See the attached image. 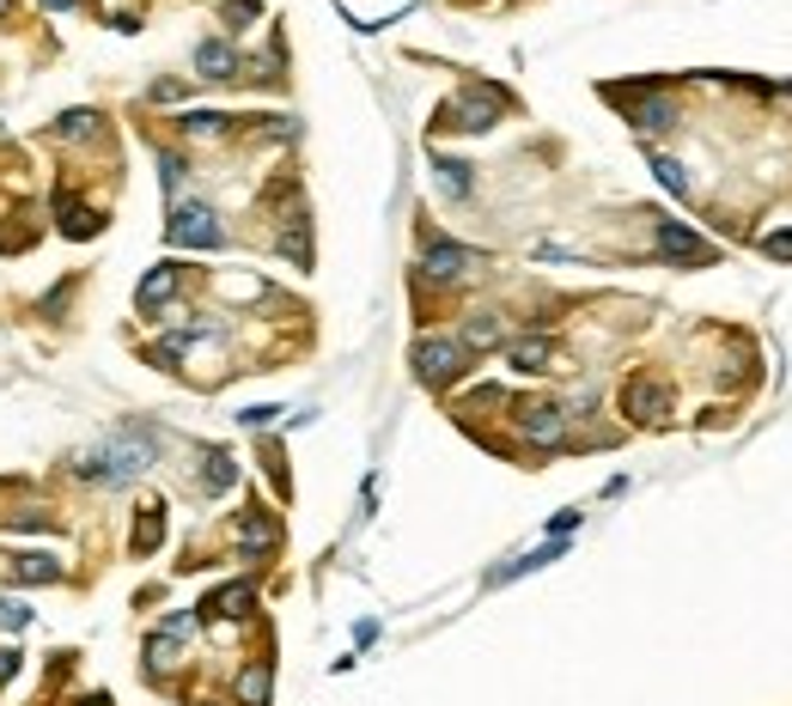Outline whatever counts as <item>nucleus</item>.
<instances>
[{
    "mask_svg": "<svg viewBox=\"0 0 792 706\" xmlns=\"http://www.w3.org/2000/svg\"><path fill=\"white\" fill-rule=\"evenodd\" d=\"M159 457V432L153 427H140V420H128L123 432H110L98 451H86V457L74 463V476L79 481H92V488H123V481L147 476Z\"/></svg>",
    "mask_w": 792,
    "mask_h": 706,
    "instance_id": "1",
    "label": "nucleus"
},
{
    "mask_svg": "<svg viewBox=\"0 0 792 706\" xmlns=\"http://www.w3.org/2000/svg\"><path fill=\"white\" fill-rule=\"evenodd\" d=\"M464 366H469V348H464V341H451V336H420V341H415V371H420V384L445 390Z\"/></svg>",
    "mask_w": 792,
    "mask_h": 706,
    "instance_id": "2",
    "label": "nucleus"
},
{
    "mask_svg": "<svg viewBox=\"0 0 792 706\" xmlns=\"http://www.w3.org/2000/svg\"><path fill=\"white\" fill-rule=\"evenodd\" d=\"M165 238L184 250H219L226 244V231H219L214 207H202V201H184V207H172V226H165Z\"/></svg>",
    "mask_w": 792,
    "mask_h": 706,
    "instance_id": "3",
    "label": "nucleus"
},
{
    "mask_svg": "<svg viewBox=\"0 0 792 706\" xmlns=\"http://www.w3.org/2000/svg\"><path fill=\"white\" fill-rule=\"evenodd\" d=\"M500 110H506V92H500V86H469V92L445 110V128H469V135H482V128L500 123Z\"/></svg>",
    "mask_w": 792,
    "mask_h": 706,
    "instance_id": "4",
    "label": "nucleus"
},
{
    "mask_svg": "<svg viewBox=\"0 0 792 706\" xmlns=\"http://www.w3.org/2000/svg\"><path fill=\"white\" fill-rule=\"evenodd\" d=\"M658 256H665V262H677V268H714V256H719V250L707 244V238H695L689 226L665 219V226H658Z\"/></svg>",
    "mask_w": 792,
    "mask_h": 706,
    "instance_id": "5",
    "label": "nucleus"
},
{
    "mask_svg": "<svg viewBox=\"0 0 792 706\" xmlns=\"http://www.w3.org/2000/svg\"><path fill=\"white\" fill-rule=\"evenodd\" d=\"M621 415H634L640 427H658L670 415V390L658 378H628L621 384Z\"/></svg>",
    "mask_w": 792,
    "mask_h": 706,
    "instance_id": "6",
    "label": "nucleus"
},
{
    "mask_svg": "<svg viewBox=\"0 0 792 706\" xmlns=\"http://www.w3.org/2000/svg\"><path fill=\"white\" fill-rule=\"evenodd\" d=\"M609 98L628 104V123H634L640 135H665V128H677V104H670V98H653V92L640 98V92H621V86Z\"/></svg>",
    "mask_w": 792,
    "mask_h": 706,
    "instance_id": "7",
    "label": "nucleus"
},
{
    "mask_svg": "<svg viewBox=\"0 0 792 706\" xmlns=\"http://www.w3.org/2000/svg\"><path fill=\"white\" fill-rule=\"evenodd\" d=\"M518 432H525L530 445H561V439H567V415H561L555 402H525V408H518Z\"/></svg>",
    "mask_w": 792,
    "mask_h": 706,
    "instance_id": "8",
    "label": "nucleus"
},
{
    "mask_svg": "<svg viewBox=\"0 0 792 706\" xmlns=\"http://www.w3.org/2000/svg\"><path fill=\"white\" fill-rule=\"evenodd\" d=\"M476 262H482L476 250L451 244V238H433V244H427V256H420V268H427V280H464Z\"/></svg>",
    "mask_w": 792,
    "mask_h": 706,
    "instance_id": "9",
    "label": "nucleus"
},
{
    "mask_svg": "<svg viewBox=\"0 0 792 706\" xmlns=\"http://www.w3.org/2000/svg\"><path fill=\"white\" fill-rule=\"evenodd\" d=\"M506 366H513V371H555V341H549V336L506 341Z\"/></svg>",
    "mask_w": 792,
    "mask_h": 706,
    "instance_id": "10",
    "label": "nucleus"
},
{
    "mask_svg": "<svg viewBox=\"0 0 792 706\" xmlns=\"http://www.w3.org/2000/svg\"><path fill=\"white\" fill-rule=\"evenodd\" d=\"M268 549H275V518L250 506L244 524H238V554H244V560H263Z\"/></svg>",
    "mask_w": 792,
    "mask_h": 706,
    "instance_id": "11",
    "label": "nucleus"
},
{
    "mask_svg": "<svg viewBox=\"0 0 792 706\" xmlns=\"http://www.w3.org/2000/svg\"><path fill=\"white\" fill-rule=\"evenodd\" d=\"M177 287H184V268H177V262H159L153 275L140 280V292H135V305H140V311H159V305H165V299H172Z\"/></svg>",
    "mask_w": 792,
    "mask_h": 706,
    "instance_id": "12",
    "label": "nucleus"
},
{
    "mask_svg": "<svg viewBox=\"0 0 792 706\" xmlns=\"http://www.w3.org/2000/svg\"><path fill=\"white\" fill-rule=\"evenodd\" d=\"M55 214H62L67 238H98V231H104V214H98V207H86V201H74V196L55 201Z\"/></svg>",
    "mask_w": 792,
    "mask_h": 706,
    "instance_id": "13",
    "label": "nucleus"
},
{
    "mask_svg": "<svg viewBox=\"0 0 792 706\" xmlns=\"http://www.w3.org/2000/svg\"><path fill=\"white\" fill-rule=\"evenodd\" d=\"M196 67H202V79H232L238 74V49L232 43H202L196 49Z\"/></svg>",
    "mask_w": 792,
    "mask_h": 706,
    "instance_id": "14",
    "label": "nucleus"
},
{
    "mask_svg": "<svg viewBox=\"0 0 792 706\" xmlns=\"http://www.w3.org/2000/svg\"><path fill=\"white\" fill-rule=\"evenodd\" d=\"M268 689H275V670H268V658H256L244 676H238V701H244V706H268Z\"/></svg>",
    "mask_w": 792,
    "mask_h": 706,
    "instance_id": "15",
    "label": "nucleus"
},
{
    "mask_svg": "<svg viewBox=\"0 0 792 706\" xmlns=\"http://www.w3.org/2000/svg\"><path fill=\"white\" fill-rule=\"evenodd\" d=\"M232 481H238L232 451H202V488H208V493H226Z\"/></svg>",
    "mask_w": 792,
    "mask_h": 706,
    "instance_id": "16",
    "label": "nucleus"
},
{
    "mask_svg": "<svg viewBox=\"0 0 792 706\" xmlns=\"http://www.w3.org/2000/svg\"><path fill=\"white\" fill-rule=\"evenodd\" d=\"M18 579L25 584H62V560H55V554H18Z\"/></svg>",
    "mask_w": 792,
    "mask_h": 706,
    "instance_id": "17",
    "label": "nucleus"
},
{
    "mask_svg": "<svg viewBox=\"0 0 792 706\" xmlns=\"http://www.w3.org/2000/svg\"><path fill=\"white\" fill-rule=\"evenodd\" d=\"M433 171H439V189H445L451 201H464V196H469V184H476L464 159H433Z\"/></svg>",
    "mask_w": 792,
    "mask_h": 706,
    "instance_id": "18",
    "label": "nucleus"
},
{
    "mask_svg": "<svg viewBox=\"0 0 792 706\" xmlns=\"http://www.w3.org/2000/svg\"><path fill=\"white\" fill-rule=\"evenodd\" d=\"M159 537H165V506H140V524H135V554H153Z\"/></svg>",
    "mask_w": 792,
    "mask_h": 706,
    "instance_id": "19",
    "label": "nucleus"
},
{
    "mask_svg": "<svg viewBox=\"0 0 792 706\" xmlns=\"http://www.w3.org/2000/svg\"><path fill=\"white\" fill-rule=\"evenodd\" d=\"M250 603H256V591H250V584H226V591H214V597H208V615H250Z\"/></svg>",
    "mask_w": 792,
    "mask_h": 706,
    "instance_id": "20",
    "label": "nucleus"
},
{
    "mask_svg": "<svg viewBox=\"0 0 792 706\" xmlns=\"http://www.w3.org/2000/svg\"><path fill=\"white\" fill-rule=\"evenodd\" d=\"M494 341H500V317H494V311H482V317H469L464 348H494Z\"/></svg>",
    "mask_w": 792,
    "mask_h": 706,
    "instance_id": "21",
    "label": "nucleus"
},
{
    "mask_svg": "<svg viewBox=\"0 0 792 706\" xmlns=\"http://www.w3.org/2000/svg\"><path fill=\"white\" fill-rule=\"evenodd\" d=\"M280 250H287V256L299 262V268H311V244H305V219L293 214V226L280 231Z\"/></svg>",
    "mask_w": 792,
    "mask_h": 706,
    "instance_id": "22",
    "label": "nucleus"
},
{
    "mask_svg": "<svg viewBox=\"0 0 792 706\" xmlns=\"http://www.w3.org/2000/svg\"><path fill=\"white\" fill-rule=\"evenodd\" d=\"M25 628H32V603L0 597V633H25Z\"/></svg>",
    "mask_w": 792,
    "mask_h": 706,
    "instance_id": "23",
    "label": "nucleus"
},
{
    "mask_svg": "<svg viewBox=\"0 0 792 706\" xmlns=\"http://www.w3.org/2000/svg\"><path fill=\"white\" fill-rule=\"evenodd\" d=\"M653 171H658V184H665L670 196H689V171L677 165V159H665V153H658V159H653Z\"/></svg>",
    "mask_w": 792,
    "mask_h": 706,
    "instance_id": "24",
    "label": "nucleus"
},
{
    "mask_svg": "<svg viewBox=\"0 0 792 706\" xmlns=\"http://www.w3.org/2000/svg\"><path fill=\"white\" fill-rule=\"evenodd\" d=\"M62 135L67 140H92L98 135V116H92V110H67V116H62Z\"/></svg>",
    "mask_w": 792,
    "mask_h": 706,
    "instance_id": "25",
    "label": "nucleus"
},
{
    "mask_svg": "<svg viewBox=\"0 0 792 706\" xmlns=\"http://www.w3.org/2000/svg\"><path fill=\"white\" fill-rule=\"evenodd\" d=\"M226 123H232V116H219V110H189V116H184L189 135H219Z\"/></svg>",
    "mask_w": 792,
    "mask_h": 706,
    "instance_id": "26",
    "label": "nucleus"
},
{
    "mask_svg": "<svg viewBox=\"0 0 792 706\" xmlns=\"http://www.w3.org/2000/svg\"><path fill=\"white\" fill-rule=\"evenodd\" d=\"M147 664H153V670L177 664V640H172V633H153V640H147Z\"/></svg>",
    "mask_w": 792,
    "mask_h": 706,
    "instance_id": "27",
    "label": "nucleus"
},
{
    "mask_svg": "<svg viewBox=\"0 0 792 706\" xmlns=\"http://www.w3.org/2000/svg\"><path fill=\"white\" fill-rule=\"evenodd\" d=\"M159 184H165V196H172V189H184V159H177V153L159 159Z\"/></svg>",
    "mask_w": 792,
    "mask_h": 706,
    "instance_id": "28",
    "label": "nucleus"
},
{
    "mask_svg": "<svg viewBox=\"0 0 792 706\" xmlns=\"http://www.w3.org/2000/svg\"><path fill=\"white\" fill-rule=\"evenodd\" d=\"M762 250H768L775 262H792V231H768V238H762Z\"/></svg>",
    "mask_w": 792,
    "mask_h": 706,
    "instance_id": "29",
    "label": "nucleus"
},
{
    "mask_svg": "<svg viewBox=\"0 0 792 706\" xmlns=\"http://www.w3.org/2000/svg\"><path fill=\"white\" fill-rule=\"evenodd\" d=\"M159 633H172V640H184V633H196V615H172V621H165Z\"/></svg>",
    "mask_w": 792,
    "mask_h": 706,
    "instance_id": "30",
    "label": "nucleus"
},
{
    "mask_svg": "<svg viewBox=\"0 0 792 706\" xmlns=\"http://www.w3.org/2000/svg\"><path fill=\"white\" fill-rule=\"evenodd\" d=\"M280 415V408H244V415H238V420H244V427H268V420H275Z\"/></svg>",
    "mask_w": 792,
    "mask_h": 706,
    "instance_id": "31",
    "label": "nucleus"
},
{
    "mask_svg": "<svg viewBox=\"0 0 792 706\" xmlns=\"http://www.w3.org/2000/svg\"><path fill=\"white\" fill-rule=\"evenodd\" d=\"M43 7H55V13H67V7H79V0H43Z\"/></svg>",
    "mask_w": 792,
    "mask_h": 706,
    "instance_id": "32",
    "label": "nucleus"
},
{
    "mask_svg": "<svg viewBox=\"0 0 792 706\" xmlns=\"http://www.w3.org/2000/svg\"><path fill=\"white\" fill-rule=\"evenodd\" d=\"M7 13H13V0H0V18H7Z\"/></svg>",
    "mask_w": 792,
    "mask_h": 706,
    "instance_id": "33",
    "label": "nucleus"
},
{
    "mask_svg": "<svg viewBox=\"0 0 792 706\" xmlns=\"http://www.w3.org/2000/svg\"><path fill=\"white\" fill-rule=\"evenodd\" d=\"M202 706H214V701H202Z\"/></svg>",
    "mask_w": 792,
    "mask_h": 706,
    "instance_id": "34",
    "label": "nucleus"
}]
</instances>
